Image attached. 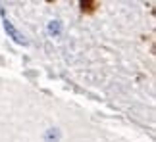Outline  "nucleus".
Returning a JSON list of instances; mask_svg holds the SVG:
<instances>
[{
	"label": "nucleus",
	"instance_id": "nucleus-3",
	"mask_svg": "<svg viewBox=\"0 0 156 142\" xmlns=\"http://www.w3.org/2000/svg\"><path fill=\"white\" fill-rule=\"evenodd\" d=\"M48 29H50V33H60V23L58 21H52Z\"/></svg>",
	"mask_w": 156,
	"mask_h": 142
},
{
	"label": "nucleus",
	"instance_id": "nucleus-1",
	"mask_svg": "<svg viewBox=\"0 0 156 142\" xmlns=\"http://www.w3.org/2000/svg\"><path fill=\"white\" fill-rule=\"evenodd\" d=\"M4 27H6V31H8V33H10V37L14 38V41H16V42H19V44H25V42H27V41H25V37H23L21 33H19V31H18V29H16V27H14V25H12V23H10V21H8V19H4Z\"/></svg>",
	"mask_w": 156,
	"mask_h": 142
},
{
	"label": "nucleus",
	"instance_id": "nucleus-2",
	"mask_svg": "<svg viewBox=\"0 0 156 142\" xmlns=\"http://www.w3.org/2000/svg\"><path fill=\"white\" fill-rule=\"evenodd\" d=\"M60 140V131L58 129H50L44 136V142H58Z\"/></svg>",
	"mask_w": 156,
	"mask_h": 142
}]
</instances>
